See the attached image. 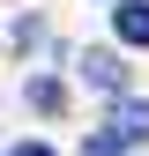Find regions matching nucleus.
Segmentation results:
<instances>
[{
	"label": "nucleus",
	"mask_w": 149,
	"mask_h": 156,
	"mask_svg": "<svg viewBox=\"0 0 149 156\" xmlns=\"http://www.w3.org/2000/svg\"><path fill=\"white\" fill-rule=\"evenodd\" d=\"M112 30H119L127 45H149V0H119V8H112Z\"/></svg>",
	"instance_id": "obj_1"
},
{
	"label": "nucleus",
	"mask_w": 149,
	"mask_h": 156,
	"mask_svg": "<svg viewBox=\"0 0 149 156\" xmlns=\"http://www.w3.org/2000/svg\"><path fill=\"white\" fill-rule=\"evenodd\" d=\"M112 134H127V141H149V104H142V97H127V104L112 112Z\"/></svg>",
	"instance_id": "obj_2"
},
{
	"label": "nucleus",
	"mask_w": 149,
	"mask_h": 156,
	"mask_svg": "<svg viewBox=\"0 0 149 156\" xmlns=\"http://www.w3.org/2000/svg\"><path fill=\"white\" fill-rule=\"evenodd\" d=\"M82 74H89V82H97V89H119V82H127V67H119V60H89Z\"/></svg>",
	"instance_id": "obj_3"
},
{
	"label": "nucleus",
	"mask_w": 149,
	"mask_h": 156,
	"mask_svg": "<svg viewBox=\"0 0 149 156\" xmlns=\"http://www.w3.org/2000/svg\"><path fill=\"white\" fill-rule=\"evenodd\" d=\"M30 104H37V112H60V82H52V74H37V82H30Z\"/></svg>",
	"instance_id": "obj_4"
},
{
	"label": "nucleus",
	"mask_w": 149,
	"mask_h": 156,
	"mask_svg": "<svg viewBox=\"0 0 149 156\" xmlns=\"http://www.w3.org/2000/svg\"><path fill=\"white\" fill-rule=\"evenodd\" d=\"M89 156H127V134H89Z\"/></svg>",
	"instance_id": "obj_5"
},
{
	"label": "nucleus",
	"mask_w": 149,
	"mask_h": 156,
	"mask_svg": "<svg viewBox=\"0 0 149 156\" xmlns=\"http://www.w3.org/2000/svg\"><path fill=\"white\" fill-rule=\"evenodd\" d=\"M8 156H52V149H45V141H15Z\"/></svg>",
	"instance_id": "obj_6"
}]
</instances>
